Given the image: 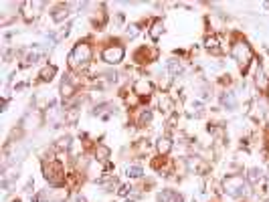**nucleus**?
Instances as JSON below:
<instances>
[{
    "label": "nucleus",
    "mask_w": 269,
    "mask_h": 202,
    "mask_svg": "<svg viewBox=\"0 0 269 202\" xmlns=\"http://www.w3.org/2000/svg\"><path fill=\"white\" fill-rule=\"evenodd\" d=\"M223 186H225V190L227 194H231V196H243L249 192V184L243 176H237V174H233V176H227L223 180Z\"/></svg>",
    "instance_id": "obj_3"
},
{
    "label": "nucleus",
    "mask_w": 269,
    "mask_h": 202,
    "mask_svg": "<svg viewBox=\"0 0 269 202\" xmlns=\"http://www.w3.org/2000/svg\"><path fill=\"white\" fill-rule=\"evenodd\" d=\"M164 35V22L160 20V18H156L154 22H152V26H150V37L156 40V38H160Z\"/></svg>",
    "instance_id": "obj_10"
},
{
    "label": "nucleus",
    "mask_w": 269,
    "mask_h": 202,
    "mask_svg": "<svg viewBox=\"0 0 269 202\" xmlns=\"http://www.w3.org/2000/svg\"><path fill=\"white\" fill-rule=\"evenodd\" d=\"M152 91H154V83H152V79H138L136 83H134V93H136L138 97H148V95H152Z\"/></svg>",
    "instance_id": "obj_5"
},
{
    "label": "nucleus",
    "mask_w": 269,
    "mask_h": 202,
    "mask_svg": "<svg viewBox=\"0 0 269 202\" xmlns=\"http://www.w3.org/2000/svg\"><path fill=\"white\" fill-rule=\"evenodd\" d=\"M126 57V49L122 45H110L101 51V61L107 63V65H117L122 63Z\"/></svg>",
    "instance_id": "obj_4"
},
{
    "label": "nucleus",
    "mask_w": 269,
    "mask_h": 202,
    "mask_svg": "<svg viewBox=\"0 0 269 202\" xmlns=\"http://www.w3.org/2000/svg\"><path fill=\"white\" fill-rule=\"evenodd\" d=\"M91 59H93V49H91V45H87V43H77L71 49L69 57H67V63H69V67L75 71V69H81V67L89 65Z\"/></svg>",
    "instance_id": "obj_1"
},
{
    "label": "nucleus",
    "mask_w": 269,
    "mask_h": 202,
    "mask_svg": "<svg viewBox=\"0 0 269 202\" xmlns=\"http://www.w3.org/2000/svg\"><path fill=\"white\" fill-rule=\"evenodd\" d=\"M67 17H69V8H67V6H59L55 12H53V20H55V22H61Z\"/></svg>",
    "instance_id": "obj_13"
},
{
    "label": "nucleus",
    "mask_w": 269,
    "mask_h": 202,
    "mask_svg": "<svg viewBox=\"0 0 269 202\" xmlns=\"http://www.w3.org/2000/svg\"><path fill=\"white\" fill-rule=\"evenodd\" d=\"M207 51L209 53H212V55H221V49H219V38L217 37H211V38H207Z\"/></svg>",
    "instance_id": "obj_11"
},
{
    "label": "nucleus",
    "mask_w": 269,
    "mask_h": 202,
    "mask_svg": "<svg viewBox=\"0 0 269 202\" xmlns=\"http://www.w3.org/2000/svg\"><path fill=\"white\" fill-rule=\"evenodd\" d=\"M96 158L105 164V162L110 160V147H105V146H97V150H96Z\"/></svg>",
    "instance_id": "obj_14"
},
{
    "label": "nucleus",
    "mask_w": 269,
    "mask_h": 202,
    "mask_svg": "<svg viewBox=\"0 0 269 202\" xmlns=\"http://www.w3.org/2000/svg\"><path fill=\"white\" fill-rule=\"evenodd\" d=\"M231 55H233V59H235L241 67H247V65L253 61V49L249 47L247 40L239 38V40H235L233 47H231Z\"/></svg>",
    "instance_id": "obj_2"
},
{
    "label": "nucleus",
    "mask_w": 269,
    "mask_h": 202,
    "mask_svg": "<svg viewBox=\"0 0 269 202\" xmlns=\"http://www.w3.org/2000/svg\"><path fill=\"white\" fill-rule=\"evenodd\" d=\"M255 85H257L261 91L267 89V79L263 75V69H257V73H255Z\"/></svg>",
    "instance_id": "obj_15"
},
{
    "label": "nucleus",
    "mask_w": 269,
    "mask_h": 202,
    "mask_svg": "<svg viewBox=\"0 0 269 202\" xmlns=\"http://www.w3.org/2000/svg\"><path fill=\"white\" fill-rule=\"evenodd\" d=\"M138 29H140L138 24H130V26H128V37H130V38H134V37L138 35Z\"/></svg>",
    "instance_id": "obj_17"
},
{
    "label": "nucleus",
    "mask_w": 269,
    "mask_h": 202,
    "mask_svg": "<svg viewBox=\"0 0 269 202\" xmlns=\"http://www.w3.org/2000/svg\"><path fill=\"white\" fill-rule=\"evenodd\" d=\"M158 202H182V196L176 190H160Z\"/></svg>",
    "instance_id": "obj_8"
},
{
    "label": "nucleus",
    "mask_w": 269,
    "mask_h": 202,
    "mask_svg": "<svg viewBox=\"0 0 269 202\" xmlns=\"http://www.w3.org/2000/svg\"><path fill=\"white\" fill-rule=\"evenodd\" d=\"M43 8V2H24L22 4V17L26 22H31L33 18L38 17V12Z\"/></svg>",
    "instance_id": "obj_7"
},
{
    "label": "nucleus",
    "mask_w": 269,
    "mask_h": 202,
    "mask_svg": "<svg viewBox=\"0 0 269 202\" xmlns=\"http://www.w3.org/2000/svg\"><path fill=\"white\" fill-rule=\"evenodd\" d=\"M67 198V190L59 186H53V188H47V190L41 192V200H47V202H59V200H65Z\"/></svg>",
    "instance_id": "obj_6"
},
{
    "label": "nucleus",
    "mask_w": 269,
    "mask_h": 202,
    "mask_svg": "<svg viewBox=\"0 0 269 202\" xmlns=\"http://www.w3.org/2000/svg\"><path fill=\"white\" fill-rule=\"evenodd\" d=\"M156 147H158V152H160V154L166 156V154L172 150V142H170V138H160Z\"/></svg>",
    "instance_id": "obj_12"
},
{
    "label": "nucleus",
    "mask_w": 269,
    "mask_h": 202,
    "mask_svg": "<svg viewBox=\"0 0 269 202\" xmlns=\"http://www.w3.org/2000/svg\"><path fill=\"white\" fill-rule=\"evenodd\" d=\"M142 174H144V172H142L140 166H130V168H128V176H130V178H140Z\"/></svg>",
    "instance_id": "obj_16"
},
{
    "label": "nucleus",
    "mask_w": 269,
    "mask_h": 202,
    "mask_svg": "<svg viewBox=\"0 0 269 202\" xmlns=\"http://www.w3.org/2000/svg\"><path fill=\"white\" fill-rule=\"evenodd\" d=\"M55 73H57V67L55 65H45L43 69H41V73H38V79L47 83V81H51L53 77H55Z\"/></svg>",
    "instance_id": "obj_9"
}]
</instances>
